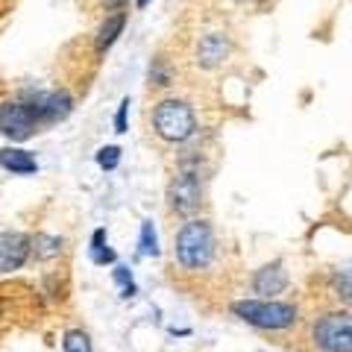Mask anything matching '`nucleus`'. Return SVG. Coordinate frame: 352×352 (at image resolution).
Listing matches in <instances>:
<instances>
[{"instance_id": "13", "label": "nucleus", "mask_w": 352, "mask_h": 352, "mask_svg": "<svg viewBox=\"0 0 352 352\" xmlns=\"http://www.w3.org/2000/svg\"><path fill=\"white\" fill-rule=\"evenodd\" d=\"M32 252H36V258H56L62 252V238L56 235H38L36 241H32Z\"/></svg>"}, {"instance_id": "8", "label": "nucleus", "mask_w": 352, "mask_h": 352, "mask_svg": "<svg viewBox=\"0 0 352 352\" xmlns=\"http://www.w3.org/2000/svg\"><path fill=\"white\" fill-rule=\"evenodd\" d=\"M32 252V238L24 232H0V273L21 270Z\"/></svg>"}, {"instance_id": "12", "label": "nucleus", "mask_w": 352, "mask_h": 352, "mask_svg": "<svg viewBox=\"0 0 352 352\" xmlns=\"http://www.w3.org/2000/svg\"><path fill=\"white\" fill-rule=\"evenodd\" d=\"M124 24H126V12H115V15H109L100 30H97V50H109L112 44L118 41V36L124 32Z\"/></svg>"}, {"instance_id": "15", "label": "nucleus", "mask_w": 352, "mask_h": 352, "mask_svg": "<svg viewBox=\"0 0 352 352\" xmlns=\"http://www.w3.org/2000/svg\"><path fill=\"white\" fill-rule=\"evenodd\" d=\"M91 261L94 264H112L115 261V252L106 247V229H97L91 235Z\"/></svg>"}, {"instance_id": "19", "label": "nucleus", "mask_w": 352, "mask_h": 352, "mask_svg": "<svg viewBox=\"0 0 352 352\" xmlns=\"http://www.w3.org/2000/svg\"><path fill=\"white\" fill-rule=\"evenodd\" d=\"M115 282L120 285V291H124V296H132L135 294V285H132V276H129V270L126 267H115Z\"/></svg>"}, {"instance_id": "11", "label": "nucleus", "mask_w": 352, "mask_h": 352, "mask_svg": "<svg viewBox=\"0 0 352 352\" xmlns=\"http://www.w3.org/2000/svg\"><path fill=\"white\" fill-rule=\"evenodd\" d=\"M0 168L9 170V173L27 176V173H36L38 170V162H36L32 153L21 150V147H3V150H0Z\"/></svg>"}, {"instance_id": "7", "label": "nucleus", "mask_w": 352, "mask_h": 352, "mask_svg": "<svg viewBox=\"0 0 352 352\" xmlns=\"http://www.w3.org/2000/svg\"><path fill=\"white\" fill-rule=\"evenodd\" d=\"M32 115H36L38 124H56V120H65L71 115L74 100L68 91H36V94H27L24 100Z\"/></svg>"}, {"instance_id": "18", "label": "nucleus", "mask_w": 352, "mask_h": 352, "mask_svg": "<svg viewBox=\"0 0 352 352\" xmlns=\"http://www.w3.org/2000/svg\"><path fill=\"white\" fill-rule=\"evenodd\" d=\"M97 164H100L103 170H115L120 164V147H115V144L100 147V150H97Z\"/></svg>"}, {"instance_id": "4", "label": "nucleus", "mask_w": 352, "mask_h": 352, "mask_svg": "<svg viewBox=\"0 0 352 352\" xmlns=\"http://www.w3.org/2000/svg\"><path fill=\"white\" fill-rule=\"evenodd\" d=\"M314 344L320 352H352V314L332 311L314 323Z\"/></svg>"}, {"instance_id": "17", "label": "nucleus", "mask_w": 352, "mask_h": 352, "mask_svg": "<svg viewBox=\"0 0 352 352\" xmlns=\"http://www.w3.org/2000/svg\"><path fill=\"white\" fill-rule=\"evenodd\" d=\"M141 256H159V238H156V229H153V220H144L141 223Z\"/></svg>"}, {"instance_id": "22", "label": "nucleus", "mask_w": 352, "mask_h": 352, "mask_svg": "<svg viewBox=\"0 0 352 352\" xmlns=\"http://www.w3.org/2000/svg\"><path fill=\"white\" fill-rule=\"evenodd\" d=\"M147 3H150V0H138V9H144Z\"/></svg>"}, {"instance_id": "6", "label": "nucleus", "mask_w": 352, "mask_h": 352, "mask_svg": "<svg viewBox=\"0 0 352 352\" xmlns=\"http://www.w3.org/2000/svg\"><path fill=\"white\" fill-rule=\"evenodd\" d=\"M41 124L32 115V109L27 103H0V135L12 138V141H27L32 132H36Z\"/></svg>"}, {"instance_id": "20", "label": "nucleus", "mask_w": 352, "mask_h": 352, "mask_svg": "<svg viewBox=\"0 0 352 352\" xmlns=\"http://www.w3.org/2000/svg\"><path fill=\"white\" fill-rule=\"evenodd\" d=\"M126 115H129V97H124L115 115V132H126Z\"/></svg>"}, {"instance_id": "3", "label": "nucleus", "mask_w": 352, "mask_h": 352, "mask_svg": "<svg viewBox=\"0 0 352 352\" xmlns=\"http://www.w3.org/2000/svg\"><path fill=\"white\" fill-rule=\"evenodd\" d=\"M232 311L256 329H291L296 323V308L288 302H273V300H241L232 302Z\"/></svg>"}, {"instance_id": "9", "label": "nucleus", "mask_w": 352, "mask_h": 352, "mask_svg": "<svg viewBox=\"0 0 352 352\" xmlns=\"http://www.w3.org/2000/svg\"><path fill=\"white\" fill-rule=\"evenodd\" d=\"M252 288H256V294H261V296H276L288 288V273H285V267L279 261L264 264V267L256 273V279H252Z\"/></svg>"}, {"instance_id": "2", "label": "nucleus", "mask_w": 352, "mask_h": 352, "mask_svg": "<svg viewBox=\"0 0 352 352\" xmlns=\"http://www.w3.org/2000/svg\"><path fill=\"white\" fill-rule=\"evenodd\" d=\"M153 129L164 141H188L197 129L194 109L182 100H162L153 109Z\"/></svg>"}, {"instance_id": "5", "label": "nucleus", "mask_w": 352, "mask_h": 352, "mask_svg": "<svg viewBox=\"0 0 352 352\" xmlns=\"http://www.w3.org/2000/svg\"><path fill=\"white\" fill-rule=\"evenodd\" d=\"M168 197H170L173 212L191 217L197 208H200V203H203V182H200V173L191 170V168H182L179 173L173 176Z\"/></svg>"}, {"instance_id": "1", "label": "nucleus", "mask_w": 352, "mask_h": 352, "mask_svg": "<svg viewBox=\"0 0 352 352\" xmlns=\"http://www.w3.org/2000/svg\"><path fill=\"white\" fill-rule=\"evenodd\" d=\"M176 258L185 270H203L214 258V232L206 220H188L176 235Z\"/></svg>"}, {"instance_id": "14", "label": "nucleus", "mask_w": 352, "mask_h": 352, "mask_svg": "<svg viewBox=\"0 0 352 352\" xmlns=\"http://www.w3.org/2000/svg\"><path fill=\"white\" fill-rule=\"evenodd\" d=\"M62 349L65 352H94L91 349V340L82 329H68V332L62 335Z\"/></svg>"}, {"instance_id": "10", "label": "nucleus", "mask_w": 352, "mask_h": 352, "mask_svg": "<svg viewBox=\"0 0 352 352\" xmlns=\"http://www.w3.org/2000/svg\"><path fill=\"white\" fill-rule=\"evenodd\" d=\"M226 56H229V41L220 32H212V36L200 38V44H197V62H200V68H217Z\"/></svg>"}, {"instance_id": "16", "label": "nucleus", "mask_w": 352, "mask_h": 352, "mask_svg": "<svg viewBox=\"0 0 352 352\" xmlns=\"http://www.w3.org/2000/svg\"><path fill=\"white\" fill-rule=\"evenodd\" d=\"M332 291H335V296L340 302L352 308V270L335 273V276H332Z\"/></svg>"}, {"instance_id": "21", "label": "nucleus", "mask_w": 352, "mask_h": 352, "mask_svg": "<svg viewBox=\"0 0 352 352\" xmlns=\"http://www.w3.org/2000/svg\"><path fill=\"white\" fill-rule=\"evenodd\" d=\"M126 0H103V6H109V9H118V6H124Z\"/></svg>"}]
</instances>
